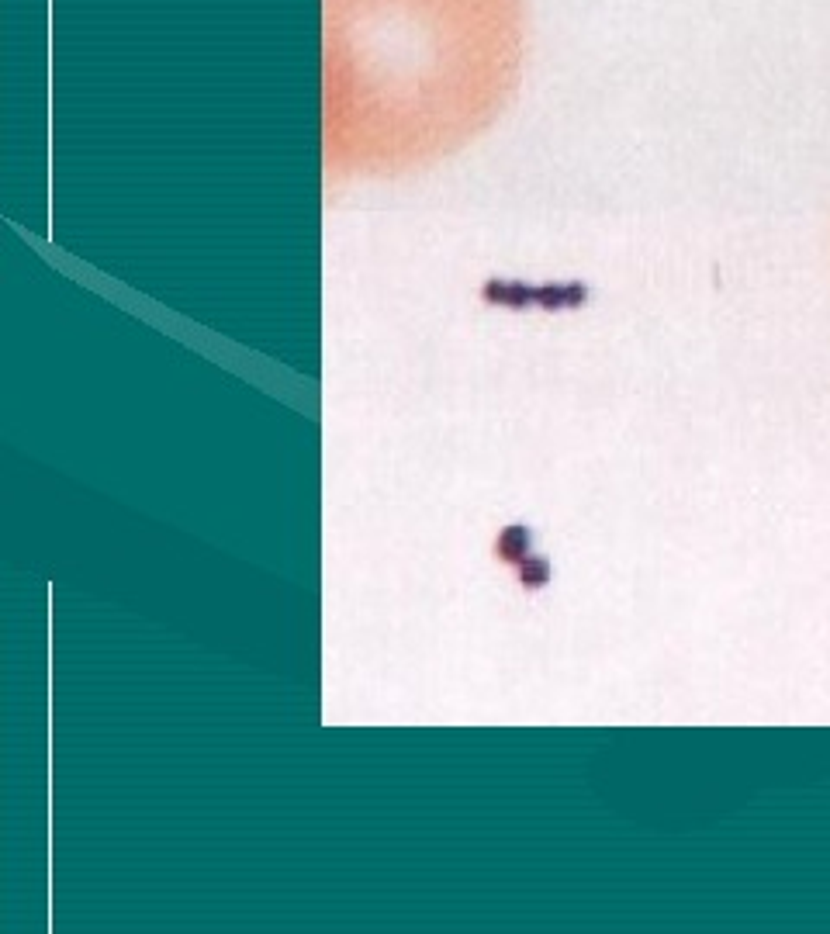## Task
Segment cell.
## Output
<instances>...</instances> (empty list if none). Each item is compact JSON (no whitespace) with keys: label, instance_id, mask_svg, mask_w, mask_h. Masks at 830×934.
<instances>
[{"label":"cell","instance_id":"cell-1","mask_svg":"<svg viewBox=\"0 0 830 934\" xmlns=\"http://www.w3.org/2000/svg\"><path fill=\"white\" fill-rule=\"evenodd\" d=\"M526 0H322L329 177H395L478 139L523 77Z\"/></svg>","mask_w":830,"mask_h":934}]
</instances>
